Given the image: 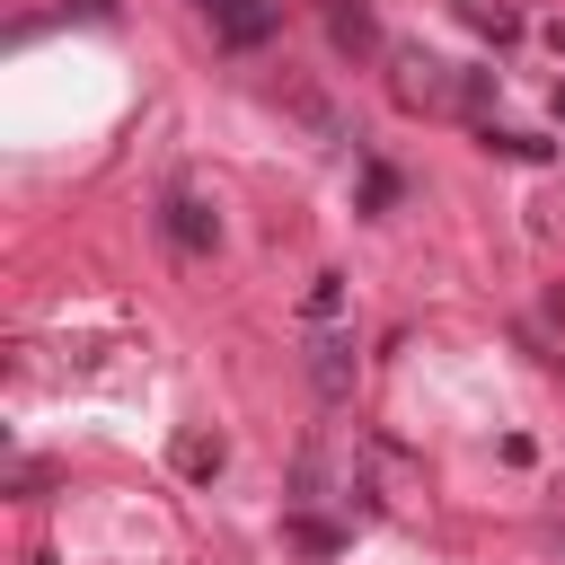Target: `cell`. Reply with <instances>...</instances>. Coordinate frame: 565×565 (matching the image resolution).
I'll use <instances>...</instances> for the list:
<instances>
[{
  "label": "cell",
  "mask_w": 565,
  "mask_h": 565,
  "mask_svg": "<svg viewBox=\"0 0 565 565\" xmlns=\"http://www.w3.org/2000/svg\"><path fill=\"white\" fill-rule=\"evenodd\" d=\"M327 26H335V44H344V53H371V44H380V26H371V9H362V0H335V9H327Z\"/></svg>",
  "instance_id": "obj_3"
},
{
  "label": "cell",
  "mask_w": 565,
  "mask_h": 565,
  "mask_svg": "<svg viewBox=\"0 0 565 565\" xmlns=\"http://www.w3.org/2000/svg\"><path fill=\"white\" fill-rule=\"evenodd\" d=\"M203 18H212V35H221V44H238V53H256V44L282 26V9H274V0H203Z\"/></svg>",
  "instance_id": "obj_1"
},
{
  "label": "cell",
  "mask_w": 565,
  "mask_h": 565,
  "mask_svg": "<svg viewBox=\"0 0 565 565\" xmlns=\"http://www.w3.org/2000/svg\"><path fill=\"white\" fill-rule=\"evenodd\" d=\"M159 230H168V238H177L185 256H203V247L221 238V221H212V212H203L194 194H168V203H159Z\"/></svg>",
  "instance_id": "obj_2"
},
{
  "label": "cell",
  "mask_w": 565,
  "mask_h": 565,
  "mask_svg": "<svg viewBox=\"0 0 565 565\" xmlns=\"http://www.w3.org/2000/svg\"><path fill=\"white\" fill-rule=\"evenodd\" d=\"M344 353H353V344H318V388H327V397L353 388V362H344Z\"/></svg>",
  "instance_id": "obj_4"
}]
</instances>
